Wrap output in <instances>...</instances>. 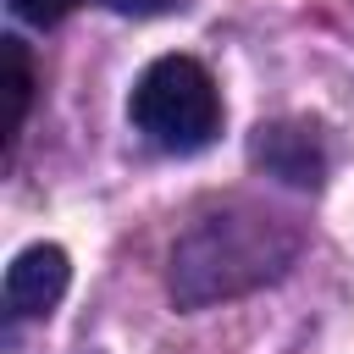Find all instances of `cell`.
<instances>
[{"mask_svg": "<svg viewBox=\"0 0 354 354\" xmlns=\"http://www.w3.org/2000/svg\"><path fill=\"white\" fill-rule=\"evenodd\" d=\"M299 254V227L288 216L232 205L205 221H194L171 249V299L183 310L249 293L271 277H282Z\"/></svg>", "mask_w": 354, "mask_h": 354, "instance_id": "6da1fadb", "label": "cell"}, {"mask_svg": "<svg viewBox=\"0 0 354 354\" xmlns=\"http://www.w3.org/2000/svg\"><path fill=\"white\" fill-rule=\"evenodd\" d=\"M127 116L149 144L171 155H194L221 133V94H216V77L194 55H160L133 83Z\"/></svg>", "mask_w": 354, "mask_h": 354, "instance_id": "7a4b0ae2", "label": "cell"}, {"mask_svg": "<svg viewBox=\"0 0 354 354\" xmlns=\"http://www.w3.org/2000/svg\"><path fill=\"white\" fill-rule=\"evenodd\" d=\"M249 160L288 183V188H321L326 183V138L315 122H299V116H282V122H260L249 133Z\"/></svg>", "mask_w": 354, "mask_h": 354, "instance_id": "3957f363", "label": "cell"}, {"mask_svg": "<svg viewBox=\"0 0 354 354\" xmlns=\"http://www.w3.org/2000/svg\"><path fill=\"white\" fill-rule=\"evenodd\" d=\"M66 282H72V260H66L61 243H33V249H22V254L6 266V288H0L6 315H17V321L50 315V310L61 304Z\"/></svg>", "mask_w": 354, "mask_h": 354, "instance_id": "277c9868", "label": "cell"}, {"mask_svg": "<svg viewBox=\"0 0 354 354\" xmlns=\"http://www.w3.org/2000/svg\"><path fill=\"white\" fill-rule=\"evenodd\" d=\"M0 61H6V138H17L33 105V61H28V44L11 33L0 39Z\"/></svg>", "mask_w": 354, "mask_h": 354, "instance_id": "5b68a950", "label": "cell"}, {"mask_svg": "<svg viewBox=\"0 0 354 354\" xmlns=\"http://www.w3.org/2000/svg\"><path fill=\"white\" fill-rule=\"evenodd\" d=\"M6 6H11L22 22H33V28H55L77 0H6Z\"/></svg>", "mask_w": 354, "mask_h": 354, "instance_id": "8992f818", "label": "cell"}, {"mask_svg": "<svg viewBox=\"0 0 354 354\" xmlns=\"http://www.w3.org/2000/svg\"><path fill=\"white\" fill-rule=\"evenodd\" d=\"M105 6L122 17H166V11H188L194 0H105Z\"/></svg>", "mask_w": 354, "mask_h": 354, "instance_id": "52a82bcc", "label": "cell"}]
</instances>
